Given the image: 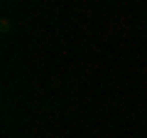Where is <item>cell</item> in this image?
<instances>
[{"label": "cell", "instance_id": "1", "mask_svg": "<svg viewBox=\"0 0 147 138\" xmlns=\"http://www.w3.org/2000/svg\"><path fill=\"white\" fill-rule=\"evenodd\" d=\"M0 32H3V35H10V32H12V22L7 20V17L0 20Z\"/></svg>", "mask_w": 147, "mask_h": 138}]
</instances>
